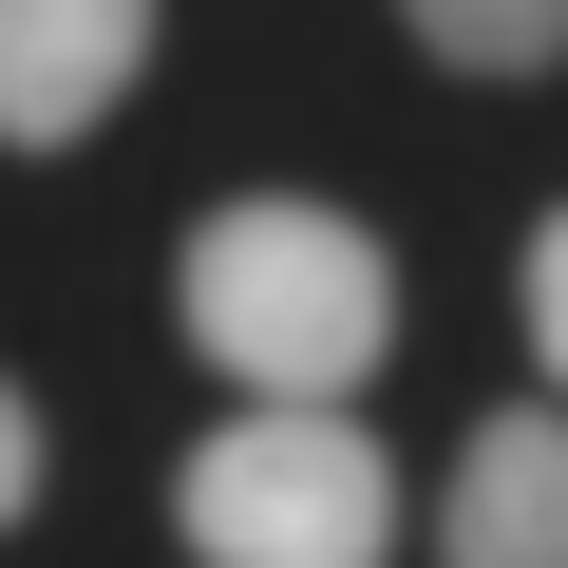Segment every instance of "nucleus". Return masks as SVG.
Here are the masks:
<instances>
[{
  "instance_id": "f03ea898",
  "label": "nucleus",
  "mask_w": 568,
  "mask_h": 568,
  "mask_svg": "<svg viewBox=\"0 0 568 568\" xmlns=\"http://www.w3.org/2000/svg\"><path fill=\"white\" fill-rule=\"evenodd\" d=\"M171 530H190V568H379L398 474L342 398H246L171 455Z\"/></svg>"
},
{
  "instance_id": "7ed1b4c3",
  "label": "nucleus",
  "mask_w": 568,
  "mask_h": 568,
  "mask_svg": "<svg viewBox=\"0 0 568 568\" xmlns=\"http://www.w3.org/2000/svg\"><path fill=\"white\" fill-rule=\"evenodd\" d=\"M152 58V0H0V133L20 152H77Z\"/></svg>"
},
{
  "instance_id": "39448f33",
  "label": "nucleus",
  "mask_w": 568,
  "mask_h": 568,
  "mask_svg": "<svg viewBox=\"0 0 568 568\" xmlns=\"http://www.w3.org/2000/svg\"><path fill=\"white\" fill-rule=\"evenodd\" d=\"M398 20H417L455 77H549V58H568V0H398Z\"/></svg>"
},
{
  "instance_id": "0eeeda50",
  "label": "nucleus",
  "mask_w": 568,
  "mask_h": 568,
  "mask_svg": "<svg viewBox=\"0 0 568 568\" xmlns=\"http://www.w3.org/2000/svg\"><path fill=\"white\" fill-rule=\"evenodd\" d=\"M39 511V417H20V379H0V530Z\"/></svg>"
},
{
  "instance_id": "20e7f679",
  "label": "nucleus",
  "mask_w": 568,
  "mask_h": 568,
  "mask_svg": "<svg viewBox=\"0 0 568 568\" xmlns=\"http://www.w3.org/2000/svg\"><path fill=\"white\" fill-rule=\"evenodd\" d=\"M436 549L455 568H568V417H474L455 493H436Z\"/></svg>"
},
{
  "instance_id": "f257e3e1",
  "label": "nucleus",
  "mask_w": 568,
  "mask_h": 568,
  "mask_svg": "<svg viewBox=\"0 0 568 568\" xmlns=\"http://www.w3.org/2000/svg\"><path fill=\"white\" fill-rule=\"evenodd\" d=\"M171 304H190V342H209L227 398H361V379L398 361V265H379V227H342V209H304V190L209 209L190 265H171Z\"/></svg>"
},
{
  "instance_id": "423d86ee",
  "label": "nucleus",
  "mask_w": 568,
  "mask_h": 568,
  "mask_svg": "<svg viewBox=\"0 0 568 568\" xmlns=\"http://www.w3.org/2000/svg\"><path fill=\"white\" fill-rule=\"evenodd\" d=\"M530 361H549V379H568V209H549V227H530Z\"/></svg>"
}]
</instances>
